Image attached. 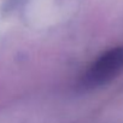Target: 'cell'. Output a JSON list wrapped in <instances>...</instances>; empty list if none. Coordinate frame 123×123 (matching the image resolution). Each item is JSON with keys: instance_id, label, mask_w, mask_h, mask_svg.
Instances as JSON below:
<instances>
[{"instance_id": "1", "label": "cell", "mask_w": 123, "mask_h": 123, "mask_svg": "<svg viewBox=\"0 0 123 123\" xmlns=\"http://www.w3.org/2000/svg\"><path fill=\"white\" fill-rule=\"evenodd\" d=\"M123 70V47H117L103 54L89 68L83 77L86 87H97L116 77Z\"/></svg>"}]
</instances>
